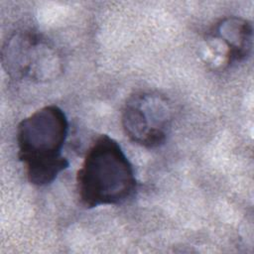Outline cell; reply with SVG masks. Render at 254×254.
I'll return each mask as SVG.
<instances>
[{"label":"cell","mask_w":254,"mask_h":254,"mask_svg":"<svg viewBox=\"0 0 254 254\" xmlns=\"http://www.w3.org/2000/svg\"><path fill=\"white\" fill-rule=\"evenodd\" d=\"M137 182L133 167L121 146L100 135L89 147L76 174V190L86 208L117 205L131 198Z\"/></svg>","instance_id":"cell-1"},{"label":"cell","mask_w":254,"mask_h":254,"mask_svg":"<svg viewBox=\"0 0 254 254\" xmlns=\"http://www.w3.org/2000/svg\"><path fill=\"white\" fill-rule=\"evenodd\" d=\"M67 132L66 115L54 104L38 109L19 123L18 158L32 185H50L68 168L69 163L62 154Z\"/></svg>","instance_id":"cell-2"},{"label":"cell","mask_w":254,"mask_h":254,"mask_svg":"<svg viewBox=\"0 0 254 254\" xmlns=\"http://www.w3.org/2000/svg\"><path fill=\"white\" fill-rule=\"evenodd\" d=\"M173 106L170 99L157 91H138L126 100L121 122L126 136L145 148L163 145L171 130Z\"/></svg>","instance_id":"cell-3"},{"label":"cell","mask_w":254,"mask_h":254,"mask_svg":"<svg viewBox=\"0 0 254 254\" xmlns=\"http://www.w3.org/2000/svg\"><path fill=\"white\" fill-rule=\"evenodd\" d=\"M3 67L12 77L47 81L62 72L59 53L45 39L31 32L14 34L2 48Z\"/></svg>","instance_id":"cell-4"},{"label":"cell","mask_w":254,"mask_h":254,"mask_svg":"<svg viewBox=\"0 0 254 254\" xmlns=\"http://www.w3.org/2000/svg\"><path fill=\"white\" fill-rule=\"evenodd\" d=\"M206 43L212 56L221 60L220 66L245 61L253 46L252 24L239 17H228L216 23L207 34Z\"/></svg>","instance_id":"cell-5"}]
</instances>
